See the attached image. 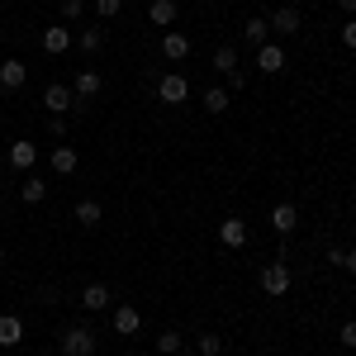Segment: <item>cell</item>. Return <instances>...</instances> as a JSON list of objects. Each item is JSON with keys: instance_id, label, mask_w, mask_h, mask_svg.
Masks as SVG:
<instances>
[{"instance_id": "obj_32", "label": "cell", "mask_w": 356, "mask_h": 356, "mask_svg": "<svg viewBox=\"0 0 356 356\" xmlns=\"http://www.w3.org/2000/svg\"><path fill=\"white\" fill-rule=\"evenodd\" d=\"M48 134H53V138H67V114H53V119H48Z\"/></svg>"}, {"instance_id": "obj_18", "label": "cell", "mask_w": 356, "mask_h": 356, "mask_svg": "<svg viewBox=\"0 0 356 356\" xmlns=\"http://www.w3.org/2000/svg\"><path fill=\"white\" fill-rule=\"evenodd\" d=\"M147 19H152L157 29L176 24V0H152V5H147Z\"/></svg>"}, {"instance_id": "obj_11", "label": "cell", "mask_w": 356, "mask_h": 356, "mask_svg": "<svg viewBox=\"0 0 356 356\" xmlns=\"http://www.w3.org/2000/svg\"><path fill=\"white\" fill-rule=\"evenodd\" d=\"M257 67H261L266 76L285 72V48H280V43H261V48H257Z\"/></svg>"}, {"instance_id": "obj_5", "label": "cell", "mask_w": 356, "mask_h": 356, "mask_svg": "<svg viewBox=\"0 0 356 356\" xmlns=\"http://www.w3.org/2000/svg\"><path fill=\"white\" fill-rule=\"evenodd\" d=\"M247 238H252V228H247V219H223V223H219V243L228 247V252H238V247H247Z\"/></svg>"}, {"instance_id": "obj_16", "label": "cell", "mask_w": 356, "mask_h": 356, "mask_svg": "<svg viewBox=\"0 0 356 356\" xmlns=\"http://www.w3.org/2000/svg\"><path fill=\"white\" fill-rule=\"evenodd\" d=\"M19 342H24V318L0 314V347H19Z\"/></svg>"}, {"instance_id": "obj_25", "label": "cell", "mask_w": 356, "mask_h": 356, "mask_svg": "<svg viewBox=\"0 0 356 356\" xmlns=\"http://www.w3.org/2000/svg\"><path fill=\"white\" fill-rule=\"evenodd\" d=\"M195 347H200V356H219L223 352V337H219V332H200Z\"/></svg>"}, {"instance_id": "obj_21", "label": "cell", "mask_w": 356, "mask_h": 356, "mask_svg": "<svg viewBox=\"0 0 356 356\" xmlns=\"http://www.w3.org/2000/svg\"><path fill=\"white\" fill-rule=\"evenodd\" d=\"M100 219H105L100 200H81V204H76V223H81V228H95Z\"/></svg>"}, {"instance_id": "obj_14", "label": "cell", "mask_w": 356, "mask_h": 356, "mask_svg": "<svg viewBox=\"0 0 356 356\" xmlns=\"http://www.w3.org/2000/svg\"><path fill=\"white\" fill-rule=\"evenodd\" d=\"M138 328H143V314H138L134 304H119V309H114V332H119V337H134Z\"/></svg>"}, {"instance_id": "obj_30", "label": "cell", "mask_w": 356, "mask_h": 356, "mask_svg": "<svg viewBox=\"0 0 356 356\" xmlns=\"http://www.w3.org/2000/svg\"><path fill=\"white\" fill-rule=\"evenodd\" d=\"M342 347H347V352H356V318H347V323H342Z\"/></svg>"}, {"instance_id": "obj_23", "label": "cell", "mask_w": 356, "mask_h": 356, "mask_svg": "<svg viewBox=\"0 0 356 356\" xmlns=\"http://www.w3.org/2000/svg\"><path fill=\"white\" fill-rule=\"evenodd\" d=\"M186 347V337H181V328H166V332H157V352L162 356H176Z\"/></svg>"}, {"instance_id": "obj_9", "label": "cell", "mask_w": 356, "mask_h": 356, "mask_svg": "<svg viewBox=\"0 0 356 356\" xmlns=\"http://www.w3.org/2000/svg\"><path fill=\"white\" fill-rule=\"evenodd\" d=\"M72 43H76V33H72V29L67 24H53V29H43V53H67V48H72Z\"/></svg>"}, {"instance_id": "obj_12", "label": "cell", "mask_w": 356, "mask_h": 356, "mask_svg": "<svg viewBox=\"0 0 356 356\" xmlns=\"http://www.w3.org/2000/svg\"><path fill=\"white\" fill-rule=\"evenodd\" d=\"M100 90H105V81H100V72H90V67H86V72H76V86H72V95H76V100H95V95H100Z\"/></svg>"}, {"instance_id": "obj_34", "label": "cell", "mask_w": 356, "mask_h": 356, "mask_svg": "<svg viewBox=\"0 0 356 356\" xmlns=\"http://www.w3.org/2000/svg\"><path fill=\"white\" fill-rule=\"evenodd\" d=\"M337 5H342V15H347V19L356 15V0H337Z\"/></svg>"}, {"instance_id": "obj_1", "label": "cell", "mask_w": 356, "mask_h": 356, "mask_svg": "<svg viewBox=\"0 0 356 356\" xmlns=\"http://www.w3.org/2000/svg\"><path fill=\"white\" fill-rule=\"evenodd\" d=\"M57 347H62V356H95V328L76 323V328H67L57 337Z\"/></svg>"}, {"instance_id": "obj_28", "label": "cell", "mask_w": 356, "mask_h": 356, "mask_svg": "<svg viewBox=\"0 0 356 356\" xmlns=\"http://www.w3.org/2000/svg\"><path fill=\"white\" fill-rule=\"evenodd\" d=\"M119 10H124V0H95V15H100V19H114Z\"/></svg>"}, {"instance_id": "obj_24", "label": "cell", "mask_w": 356, "mask_h": 356, "mask_svg": "<svg viewBox=\"0 0 356 356\" xmlns=\"http://www.w3.org/2000/svg\"><path fill=\"white\" fill-rule=\"evenodd\" d=\"M204 110H209V114H228V90H223V86L204 90Z\"/></svg>"}, {"instance_id": "obj_37", "label": "cell", "mask_w": 356, "mask_h": 356, "mask_svg": "<svg viewBox=\"0 0 356 356\" xmlns=\"http://www.w3.org/2000/svg\"><path fill=\"white\" fill-rule=\"evenodd\" d=\"M0 43H5V33H0Z\"/></svg>"}, {"instance_id": "obj_35", "label": "cell", "mask_w": 356, "mask_h": 356, "mask_svg": "<svg viewBox=\"0 0 356 356\" xmlns=\"http://www.w3.org/2000/svg\"><path fill=\"white\" fill-rule=\"evenodd\" d=\"M0 266H5V252H0Z\"/></svg>"}, {"instance_id": "obj_8", "label": "cell", "mask_w": 356, "mask_h": 356, "mask_svg": "<svg viewBox=\"0 0 356 356\" xmlns=\"http://www.w3.org/2000/svg\"><path fill=\"white\" fill-rule=\"evenodd\" d=\"M10 166H15V171H29V166H38V143H29V138H15V143H10Z\"/></svg>"}, {"instance_id": "obj_22", "label": "cell", "mask_w": 356, "mask_h": 356, "mask_svg": "<svg viewBox=\"0 0 356 356\" xmlns=\"http://www.w3.org/2000/svg\"><path fill=\"white\" fill-rule=\"evenodd\" d=\"M105 38H110V33H105V29H81V33H76V43H81V53H100V48H105Z\"/></svg>"}, {"instance_id": "obj_19", "label": "cell", "mask_w": 356, "mask_h": 356, "mask_svg": "<svg viewBox=\"0 0 356 356\" xmlns=\"http://www.w3.org/2000/svg\"><path fill=\"white\" fill-rule=\"evenodd\" d=\"M266 33H271V24H266L261 15H252V19H247V24H243V38H247V43H252V48H261V43H271Z\"/></svg>"}, {"instance_id": "obj_29", "label": "cell", "mask_w": 356, "mask_h": 356, "mask_svg": "<svg viewBox=\"0 0 356 356\" xmlns=\"http://www.w3.org/2000/svg\"><path fill=\"white\" fill-rule=\"evenodd\" d=\"M342 48H347V53H356V15L342 24Z\"/></svg>"}, {"instance_id": "obj_13", "label": "cell", "mask_w": 356, "mask_h": 356, "mask_svg": "<svg viewBox=\"0 0 356 356\" xmlns=\"http://www.w3.org/2000/svg\"><path fill=\"white\" fill-rule=\"evenodd\" d=\"M24 81H29V67L19 57H5V62H0V86H5V90H19Z\"/></svg>"}, {"instance_id": "obj_31", "label": "cell", "mask_w": 356, "mask_h": 356, "mask_svg": "<svg viewBox=\"0 0 356 356\" xmlns=\"http://www.w3.org/2000/svg\"><path fill=\"white\" fill-rule=\"evenodd\" d=\"M337 266L356 275V247H342V257H337Z\"/></svg>"}, {"instance_id": "obj_15", "label": "cell", "mask_w": 356, "mask_h": 356, "mask_svg": "<svg viewBox=\"0 0 356 356\" xmlns=\"http://www.w3.org/2000/svg\"><path fill=\"white\" fill-rule=\"evenodd\" d=\"M162 57H166V62H186V57H191V38L171 29V33L162 38Z\"/></svg>"}, {"instance_id": "obj_26", "label": "cell", "mask_w": 356, "mask_h": 356, "mask_svg": "<svg viewBox=\"0 0 356 356\" xmlns=\"http://www.w3.org/2000/svg\"><path fill=\"white\" fill-rule=\"evenodd\" d=\"M233 67H238V53H233V48H228V43H223L219 53H214V72H223V76H228V72H233Z\"/></svg>"}, {"instance_id": "obj_33", "label": "cell", "mask_w": 356, "mask_h": 356, "mask_svg": "<svg viewBox=\"0 0 356 356\" xmlns=\"http://www.w3.org/2000/svg\"><path fill=\"white\" fill-rule=\"evenodd\" d=\"M228 86H233V90H238V86H247V72H243V67H233V72H228Z\"/></svg>"}, {"instance_id": "obj_20", "label": "cell", "mask_w": 356, "mask_h": 356, "mask_svg": "<svg viewBox=\"0 0 356 356\" xmlns=\"http://www.w3.org/2000/svg\"><path fill=\"white\" fill-rule=\"evenodd\" d=\"M19 200H24V204H43V200H48V181L29 176L24 186H19Z\"/></svg>"}, {"instance_id": "obj_27", "label": "cell", "mask_w": 356, "mask_h": 356, "mask_svg": "<svg viewBox=\"0 0 356 356\" xmlns=\"http://www.w3.org/2000/svg\"><path fill=\"white\" fill-rule=\"evenodd\" d=\"M86 15V0H62V19L72 24V19H81Z\"/></svg>"}, {"instance_id": "obj_10", "label": "cell", "mask_w": 356, "mask_h": 356, "mask_svg": "<svg viewBox=\"0 0 356 356\" xmlns=\"http://www.w3.org/2000/svg\"><path fill=\"white\" fill-rule=\"evenodd\" d=\"M110 285H105V280H90V285H86L81 290V309H90V314H100V309H110Z\"/></svg>"}, {"instance_id": "obj_6", "label": "cell", "mask_w": 356, "mask_h": 356, "mask_svg": "<svg viewBox=\"0 0 356 356\" xmlns=\"http://www.w3.org/2000/svg\"><path fill=\"white\" fill-rule=\"evenodd\" d=\"M266 24H271V33H304V15L295 10V5H280Z\"/></svg>"}, {"instance_id": "obj_2", "label": "cell", "mask_w": 356, "mask_h": 356, "mask_svg": "<svg viewBox=\"0 0 356 356\" xmlns=\"http://www.w3.org/2000/svg\"><path fill=\"white\" fill-rule=\"evenodd\" d=\"M157 100H162V105H186V100H191V81H186L181 72H166L162 81H157Z\"/></svg>"}, {"instance_id": "obj_3", "label": "cell", "mask_w": 356, "mask_h": 356, "mask_svg": "<svg viewBox=\"0 0 356 356\" xmlns=\"http://www.w3.org/2000/svg\"><path fill=\"white\" fill-rule=\"evenodd\" d=\"M290 285H295V275H290L285 261H266L261 266V290L266 295H290Z\"/></svg>"}, {"instance_id": "obj_17", "label": "cell", "mask_w": 356, "mask_h": 356, "mask_svg": "<svg viewBox=\"0 0 356 356\" xmlns=\"http://www.w3.org/2000/svg\"><path fill=\"white\" fill-rule=\"evenodd\" d=\"M76 162H81V157H76V147H72V143L53 147V171H57V176H72V171H76Z\"/></svg>"}, {"instance_id": "obj_36", "label": "cell", "mask_w": 356, "mask_h": 356, "mask_svg": "<svg viewBox=\"0 0 356 356\" xmlns=\"http://www.w3.org/2000/svg\"><path fill=\"white\" fill-rule=\"evenodd\" d=\"M0 204H5V191H0Z\"/></svg>"}, {"instance_id": "obj_4", "label": "cell", "mask_w": 356, "mask_h": 356, "mask_svg": "<svg viewBox=\"0 0 356 356\" xmlns=\"http://www.w3.org/2000/svg\"><path fill=\"white\" fill-rule=\"evenodd\" d=\"M43 105H48V114H81L86 105L81 100H76V95H72V86H48V90H43Z\"/></svg>"}, {"instance_id": "obj_7", "label": "cell", "mask_w": 356, "mask_h": 356, "mask_svg": "<svg viewBox=\"0 0 356 356\" xmlns=\"http://www.w3.org/2000/svg\"><path fill=\"white\" fill-rule=\"evenodd\" d=\"M271 228H275V233H280V238H290V233L300 228V209H295L290 200H280V204H275V209H271Z\"/></svg>"}]
</instances>
